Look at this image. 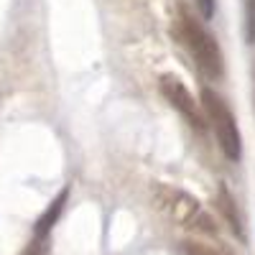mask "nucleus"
<instances>
[{"instance_id": "1", "label": "nucleus", "mask_w": 255, "mask_h": 255, "mask_svg": "<svg viewBox=\"0 0 255 255\" xmlns=\"http://www.w3.org/2000/svg\"><path fill=\"white\" fill-rule=\"evenodd\" d=\"M174 36L186 49V54L194 59L197 69L207 79H222L225 77V56L217 44V38L207 31V26L191 13L186 5H179L176 20H174Z\"/></svg>"}, {"instance_id": "2", "label": "nucleus", "mask_w": 255, "mask_h": 255, "mask_svg": "<svg viewBox=\"0 0 255 255\" xmlns=\"http://www.w3.org/2000/svg\"><path fill=\"white\" fill-rule=\"evenodd\" d=\"M151 194H153L156 209L163 212L171 222L186 230H194V232H204V235H217V230H220L217 222L207 215L202 204L191 194H186V191L176 186H168V184H156Z\"/></svg>"}, {"instance_id": "3", "label": "nucleus", "mask_w": 255, "mask_h": 255, "mask_svg": "<svg viewBox=\"0 0 255 255\" xmlns=\"http://www.w3.org/2000/svg\"><path fill=\"white\" fill-rule=\"evenodd\" d=\"M202 113H204L207 125L215 130V138L222 148V153L230 161H240V156H243V135H240V128H238V118L232 115L225 97L217 95L215 90L204 87L202 90Z\"/></svg>"}, {"instance_id": "4", "label": "nucleus", "mask_w": 255, "mask_h": 255, "mask_svg": "<svg viewBox=\"0 0 255 255\" xmlns=\"http://www.w3.org/2000/svg\"><path fill=\"white\" fill-rule=\"evenodd\" d=\"M158 90H161L163 100L184 118V123L191 128V130L194 133H204L207 130V120H204V113H202V105L194 100V95L186 90V84L176 74H161Z\"/></svg>"}, {"instance_id": "5", "label": "nucleus", "mask_w": 255, "mask_h": 255, "mask_svg": "<svg viewBox=\"0 0 255 255\" xmlns=\"http://www.w3.org/2000/svg\"><path fill=\"white\" fill-rule=\"evenodd\" d=\"M215 204H217V212L222 215L225 225L232 230L240 243L245 240V227H243V217H240V209H238V202L232 197V191L227 189V184H220L217 186V197H215Z\"/></svg>"}, {"instance_id": "6", "label": "nucleus", "mask_w": 255, "mask_h": 255, "mask_svg": "<svg viewBox=\"0 0 255 255\" xmlns=\"http://www.w3.org/2000/svg\"><path fill=\"white\" fill-rule=\"evenodd\" d=\"M67 197H69V189H61L59 191V197L46 207V212L38 217V222H36V230H33V235H41V238H51V230H54V225H56V220H59V215L64 212V204H67Z\"/></svg>"}, {"instance_id": "7", "label": "nucleus", "mask_w": 255, "mask_h": 255, "mask_svg": "<svg viewBox=\"0 0 255 255\" xmlns=\"http://www.w3.org/2000/svg\"><path fill=\"white\" fill-rule=\"evenodd\" d=\"M176 255H227V253L220 250V248H215V245H207L202 240L189 238V240H181L176 245Z\"/></svg>"}, {"instance_id": "8", "label": "nucleus", "mask_w": 255, "mask_h": 255, "mask_svg": "<svg viewBox=\"0 0 255 255\" xmlns=\"http://www.w3.org/2000/svg\"><path fill=\"white\" fill-rule=\"evenodd\" d=\"M49 243H51V238H41V235H33L31 240H28V245L20 250V255H51V250H49Z\"/></svg>"}, {"instance_id": "9", "label": "nucleus", "mask_w": 255, "mask_h": 255, "mask_svg": "<svg viewBox=\"0 0 255 255\" xmlns=\"http://www.w3.org/2000/svg\"><path fill=\"white\" fill-rule=\"evenodd\" d=\"M245 38L255 44V0H245Z\"/></svg>"}, {"instance_id": "10", "label": "nucleus", "mask_w": 255, "mask_h": 255, "mask_svg": "<svg viewBox=\"0 0 255 255\" xmlns=\"http://www.w3.org/2000/svg\"><path fill=\"white\" fill-rule=\"evenodd\" d=\"M194 5H197V10L204 20H209L215 15V0H194Z\"/></svg>"}]
</instances>
